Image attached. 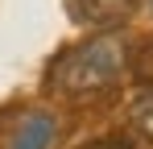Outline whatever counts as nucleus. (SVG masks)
<instances>
[{"instance_id":"1","label":"nucleus","mask_w":153,"mask_h":149,"mask_svg":"<svg viewBox=\"0 0 153 149\" xmlns=\"http://www.w3.org/2000/svg\"><path fill=\"white\" fill-rule=\"evenodd\" d=\"M124 66H128L124 37L120 33H95L91 42H83L71 54H62V62L54 71V83L66 95H91V91L112 87L124 74Z\"/></svg>"},{"instance_id":"2","label":"nucleus","mask_w":153,"mask_h":149,"mask_svg":"<svg viewBox=\"0 0 153 149\" xmlns=\"http://www.w3.org/2000/svg\"><path fill=\"white\" fill-rule=\"evenodd\" d=\"M137 0H75V17L87 25H100V29H112L132 17Z\"/></svg>"},{"instance_id":"3","label":"nucleus","mask_w":153,"mask_h":149,"mask_svg":"<svg viewBox=\"0 0 153 149\" xmlns=\"http://www.w3.org/2000/svg\"><path fill=\"white\" fill-rule=\"evenodd\" d=\"M50 141H54V116L50 112H33V116H25L17 124L8 149H50Z\"/></svg>"},{"instance_id":"4","label":"nucleus","mask_w":153,"mask_h":149,"mask_svg":"<svg viewBox=\"0 0 153 149\" xmlns=\"http://www.w3.org/2000/svg\"><path fill=\"white\" fill-rule=\"evenodd\" d=\"M132 74H137L141 83L153 87V42H145V46L137 50V58H132Z\"/></svg>"},{"instance_id":"5","label":"nucleus","mask_w":153,"mask_h":149,"mask_svg":"<svg viewBox=\"0 0 153 149\" xmlns=\"http://www.w3.org/2000/svg\"><path fill=\"white\" fill-rule=\"evenodd\" d=\"M132 120H137V128H141V133L153 141V95H145L137 108H132Z\"/></svg>"},{"instance_id":"6","label":"nucleus","mask_w":153,"mask_h":149,"mask_svg":"<svg viewBox=\"0 0 153 149\" xmlns=\"http://www.w3.org/2000/svg\"><path fill=\"white\" fill-rule=\"evenodd\" d=\"M83 149H128L124 141H95V145H83Z\"/></svg>"},{"instance_id":"7","label":"nucleus","mask_w":153,"mask_h":149,"mask_svg":"<svg viewBox=\"0 0 153 149\" xmlns=\"http://www.w3.org/2000/svg\"><path fill=\"white\" fill-rule=\"evenodd\" d=\"M149 4H153V0H149Z\"/></svg>"}]
</instances>
